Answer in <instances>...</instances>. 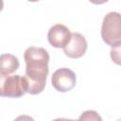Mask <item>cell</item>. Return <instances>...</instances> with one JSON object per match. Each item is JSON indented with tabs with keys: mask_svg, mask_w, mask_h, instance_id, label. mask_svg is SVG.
I'll use <instances>...</instances> for the list:
<instances>
[{
	"mask_svg": "<svg viewBox=\"0 0 121 121\" xmlns=\"http://www.w3.org/2000/svg\"><path fill=\"white\" fill-rule=\"evenodd\" d=\"M110 56L114 63L121 65V43L112 46Z\"/></svg>",
	"mask_w": 121,
	"mask_h": 121,
	"instance_id": "8",
	"label": "cell"
},
{
	"mask_svg": "<svg viewBox=\"0 0 121 121\" xmlns=\"http://www.w3.org/2000/svg\"><path fill=\"white\" fill-rule=\"evenodd\" d=\"M87 46V41L84 36L78 32H73L69 43L63 47V52L71 59H78L85 54Z\"/></svg>",
	"mask_w": 121,
	"mask_h": 121,
	"instance_id": "5",
	"label": "cell"
},
{
	"mask_svg": "<svg viewBox=\"0 0 121 121\" xmlns=\"http://www.w3.org/2000/svg\"><path fill=\"white\" fill-rule=\"evenodd\" d=\"M91 3L95 4V5H101V4H104L106 2H108L109 0H89Z\"/></svg>",
	"mask_w": 121,
	"mask_h": 121,
	"instance_id": "10",
	"label": "cell"
},
{
	"mask_svg": "<svg viewBox=\"0 0 121 121\" xmlns=\"http://www.w3.org/2000/svg\"><path fill=\"white\" fill-rule=\"evenodd\" d=\"M26 75L24 78L26 92L30 95L42 93L46 84L49 72V54L43 47H28L24 54Z\"/></svg>",
	"mask_w": 121,
	"mask_h": 121,
	"instance_id": "1",
	"label": "cell"
},
{
	"mask_svg": "<svg viewBox=\"0 0 121 121\" xmlns=\"http://www.w3.org/2000/svg\"><path fill=\"white\" fill-rule=\"evenodd\" d=\"M24 78L20 75L1 76L0 95L5 97H20L26 94Z\"/></svg>",
	"mask_w": 121,
	"mask_h": 121,
	"instance_id": "3",
	"label": "cell"
},
{
	"mask_svg": "<svg viewBox=\"0 0 121 121\" xmlns=\"http://www.w3.org/2000/svg\"><path fill=\"white\" fill-rule=\"evenodd\" d=\"M52 86L59 92L65 93L71 91L77 83V77L74 71L69 68H60L56 70L51 78Z\"/></svg>",
	"mask_w": 121,
	"mask_h": 121,
	"instance_id": "4",
	"label": "cell"
},
{
	"mask_svg": "<svg viewBox=\"0 0 121 121\" xmlns=\"http://www.w3.org/2000/svg\"><path fill=\"white\" fill-rule=\"evenodd\" d=\"M47 39L53 47L63 48L71 39V32L64 25L56 24L48 30Z\"/></svg>",
	"mask_w": 121,
	"mask_h": 121,
	"instance_id": "6",
	"label": "cell"
},
{
	"mask_svg": "<svg viewBox=\"0 0 121 121\" xmlns=\"http://www.w3.org/2000/svg\"><path fill=\"white\" fill-rule=\"evenodd\" d=\"M27 1H29V2H38L40 0H27Z\"/></svg>",
	"mask_w": 121,
	"mask_h": 121,
	"instance_id": "11",
	"label": "cell"
},
{
	"mask_svg": "<svg viewBox=\"0 0 121 121\" xmlns=\"http://www.w3.org/2000/svg\"><path fill=\"white\" fill-rule=\"evenodd\" d=\"M18 59L11 54H2L0 57V75L2 77L9 76L19 68Z\"/></svg>",
	"mask_w": 121,
	"mask_h": 121,
	"instance_id": "7",
	"label": "cell"
},
{
	"mask_svg": "<svg viewBox=\"0 0 121 121\" xmlns=\"http://www.w3.org/2000/svg\"><path fill=\"white\" fill-rule=\"evenodd\" d=\"M102 40L112 46L121 43V14L112 11L105 15L101 26Z\"/></svg>",
	"mask_w": 121,
	"mask_h": 121,
	"instance_id": "2",
	"label": "cell"
},
{
	"mask_svg": "<svg viewBox=\"0 0 121 121\" xmlns=\"http://www.w3.org/2000/svg\"><path fill=\"white\" fill-rule=\"evenodd\" d=\"M80 120H101V117L95 111H86L79 116Z\"/></svg>",
	"mask_w": 121,
	"mask_h": 121,
	"instance_id": "9",
	"label": "cell"
}]
</instances>
